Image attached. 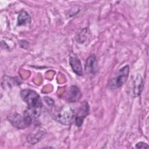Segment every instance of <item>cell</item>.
Masks as SVG:
<instances>
[{
	"instance_id": "obj_14",
	"label": "cell",
	"mask_w": 149,
	"mask_h": 149,
	"mask_svg": "<svg viewBox=\"0 0 149 149\" xmlns=\"http://www.w3.org/2000/svg\"><path fill=\"white\" fill-rule=\"evenodd\" d=\"M44 101L46 102V103H47L48 105H49V106H51V107H52V106L54 105V100H53L52 98H51L50 97H44Z\"/></svg>"
},
{
	"instance_id": "obj_5",
	"label": "cell",
	"mask_w": 149,
	"mask_h": 149,
	"mask_svg": "<svg viewBox=\"0 0 149 149\" xmlns=\"http://www.w3.org/2000/svg\"><path fill=\"white\" fill-rule=\"evenodd\" d=\"M47 130L42 127H37L32 130L27 136V141L29 143L34 145L42 140L47 135Z\"/></svg>"
},
{
	"instance_id": "obj_11",
	"label": "cell",
	"mask_w": 149,
	"mask_h": 149,
	"mask_svg": "<svg viewBox=\"0 0 149 149\" xmlns=\"http://www.w3.org/2000/svg\"><path fill=\"white\" fill-rule=\"evenodd\" d=\"M31 17L25 10H22L17 17V26H24L30 23Z\"/></svg>"
},
{
	"instance_id": "obj_6",
	"label": "cell",
	"mask_w": 149,
	"mask_h": 149,
	"mask_svg": "<svg viewBox=\"0 0 149 149\" xmlns=\"http://www.w3.org/2000/svg\"><path fill=\"white\" fill-rule=\"evenodd\" d=\"M7 119L14 127L17 129H23L27 127L25 123L23 116H22L16 112L9 113L7 116Z\"/></svg>"
},
{
	"instance_id": "obj_2",
	"label": "cell",
	"mask_w": 149,
	"mask_h": 149,
	"mask_svg": "<svg viewBox=\"0 0 149 149\" xmlns=\"http://www.w3.org/2000/svg\"><path fill=\"white\" fill-rule=\"evenodd\" d=\"M53 119L63 125H70L74 120L75 112L69 106H63L54 111Z\"/></svg>"
},
{
	"instance_id": "obj_3",
	"label": "cell",
	"mask_w": 149,
	"mask_h": 149,
	"mask_svg": "<svg viewBox=\"0 0 149 149\" xmlns=\"http://www.w3.org/2000/svg\"><path fill=\"white\" fill-rule=\"evenodd\" d=\"M130 72V67L129 65H125L120 68L114 77L111 79L108 84V87L111 89H116L120 88L126 82Z\"/></svg>"
},
{
	"instance_id": "obj_9",
	"label": "cell",
	"mask_w": 149,
	"mask_h": 149,
	"mask_svg": "<svg viewBox=\"0 0 149 149\" xmlns=\"http://www.w3.org/2000/svg\"><path fill=\"white\" fill-rule=\"evenodd\" d=\"M81 97V93L80 89L76 86H70L66 94V100L69 102H76Z\"/></svg>"
},
{
	"instance_id": "obj_12",
	"label": "cell",
	"mask_w": 149,
	"mask_h": 149,
	"mask_svg": "<svg viewBox=\"0 0 149 149\" xmlns=\"http://www.w3.org/2000/svg\"><path fill=\"white\" fill-rule=\"evenodd\" d=\"M88 30L87 28H84L81 30L80 33H79L76 36V40L79 43L84 42L87 37Z\"/></svg>"
},
{
	"instance_id": "obj_4",
	"label": "cell",
	"mask_w": 149,
	"mask_h": 149,
	"mask_svg": "<svg viewBox=\"0 0 149 149\" xmlns=\"http://www.w3.org/2000/svg\"><path fill=\"white\" fill-rule=\"evenodd\" d=\"M89 111L90 107L88 102L86 101H83L75 112L74 122L77 127H80L82 125L84 119L89 113Z\"/></svg>"
},
{
	"instance_id": "obj_1",
	"label": "cell",
	"mask_w": 149,
	"mask_h": 149,
	"mask_svg": "<svg viewBox=\"0 0 149 149\" xmlns=\"http://www.w3.org/2000/svg\"><path fill=\"white\" fill-rule=\"evenodd\" d=\"M22 99L27 105V108L31 110L38 118L41 113L42 103L40 95L34 90L24 89L20 91Z\"/></svg>"
},
{
	"instance_id": "obj_8",
	"label": "cell",
	"mask_w": 149,
	"mask_h": 149,
	"mask_svg": "<svg viewBox=\"0 0 149 149\" xmlns=\"http://www.w3.org/2000/svg\"><path fill=\"white\" fill-rule=\"evenodd\" d=\"M98 63L96 59V56L94 54H91L87 59L85 64V72L89 75L93 76L97 70Z\"/></svg>"
},
{
	"instance_id": "obj_10",
	"label": "cell",
	"mask_w": 149,
	"mask_h": 149,
	"mask_svg": "<svg viewBox=\"0 0 149 149\" xmlns=\"http://www.w3.org/2000/svg\"><path fill=\"white\" fill-rule=\"evenodd\" d=\"M69 64L73 71L78 76H82L83 74V68L80 59L75 55L69 57Z\"/></svg>"
},
{
	"instance_id": "obj_7",
	"label": "cell",
	"mask_w": 149,
	"mask_h": 149,
	"mask_svg": "<svg viewBox=\"0 0 149 149\" xmlns=\"http://www.w3.org/2000/svg\"><path fill=\"white\" fill-rule=\"evenodd\" d=\"M144 87V81L140 74H136L132 81V94L134 97L141 95Z\"/></svg>"
},
{
	"instance_id": "obj_13",
	"label": "cell",
	"mask_w": 149,
	"mask_h": 149,
	"mask_svg": "<svg viewBox=\"0 0 149 149\" xmlns=\"http://www.w3.org/2000/svg\"><path fill=\"white\" fill-rule=\"evenodd\" d=\"M134 147L136 148H148V146L147 143H144V142H139L137 143L136 146H134Z\"/></svg>"
}]
</instances>
